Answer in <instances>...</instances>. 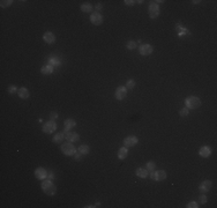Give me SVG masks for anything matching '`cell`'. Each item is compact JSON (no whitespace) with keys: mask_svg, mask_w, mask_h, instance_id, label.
I'll list each match as a JSON object with an SVG mask.
<instances>
[{"mask_svg":"<svg viewBox=\"0 0 217 208\" xmlns=\"http://www.w3.org/2000/svg\"><path fill=\"white\" fill-rule=\"evenodd\" d=\"M42 190L45 194L47 195H54L57 192V187L55 185L50 181V179H44L42 183Z\"/></svg>","mask_w":217,"mask_h":208,"instance_id":"1","label":"cell"},{"mask_svg":"<svg viewBox=\"0 0 217 208\" xmlns=\"http://www.w3.org/2000/svg\"><path fill=\"white\" fill-rule=\"evenodd\" d=\"M185 104H186V108L187 109H198L199 106H201V100L196 96H191V97H187L185 101Z\"/></svg>","mask_w":217,"mask_h":208,"instance_id":"2","label":"cell"},{"mask_svg":"<svg viewBox=\"0 0 217 208\" xmlns=\"http://www.w3.org/2000/svg\"><path fill=\"white\" fill-rule=\"evenodd\" d=\"M61 152H63L66 156H72L76 153V148L72 144V142H66L61 144Z\"/></svg>","mask_w":217,"mask_h":208,"instance_id":"3","label":"cell"},{"mask_svg":"<svg viewBox=\"0 0 217 208\" xmlns=\"http://www.w3.org/2000/svg\"><path fill=\"white\" fill-rule=\"evenodd\" d=\"M150 177L152 181L156 182H162L166 178V172L164 170H158V171H151L150 172Z\"/></svg>","mask_w":217,"mask_h":208,"instance_id":"4","label":"cell"},{"mask_svg":"<svg viewBox=\"0 0 217 208\" xmlns=\"http://www.w3.org/2000/svg\"><path fill=\"white\" fill-rule=\"evenodd\" d=\"M158 15H160V6L155 1H151V4L149 5V16L151 19H156Z\"/></svg>","mask_w":217,"mask_h":208,"instance_id":"5","label":"cell"},{"mask_svg":"<svg viewBox=\"0 0 217 208\" xmlns=\"http://www.w3.org/2000/svg\"><path fill=\"white\" fill-rule=\"evenodd\" d=\"M127 95V89L126 87H118L116 89V93H114V97L118 100V101H121L126 97Z\"/></svg>","mask_w":217,"mask_h":208,"instance_id":"6","label":"cell"},{"mask_svg":"<svg viewBox=\"0 0 217 208\" xmlns=\"http://www.w3.org/2000/svg\"><path fill=\"white\" fill-rule=\"evenodd\" d=\"M90 22L92 24H95V25H101L103 23V16L99 13H97V12L91 13V15H90Z\"/></svg>","mask_w":217,"mask_h":208,"instance_id":"7","label":"cell"},{"mask_svg":"<svg viewBox=\"0 0 217 208\" xmlns=\"http://www.w3.org/2000/svg\"><path fill=\"white\" fill-rule=\"evenodd\" d=\"M55 130H57V124L54 123V120H50V122L45 123L44 126H43V132H45L47 134L53 133Z\"/></svg>","mask_w":217,"mask_h":208,"instance_id":"8","label":"cell"},{"mask_svg":"<svg viewBox=\"0 0 217 208\" xmlns=\"http://www.w3.org/2000/svg\"><path fill=\"white\" fill-rule=\"evenodd\" d=\"M64 135H65V138L68 140V141H71V142H76V141H79V134L77 133H75V132H69L68 130H64Z\"/></svg>","mask_w":217,"mask_h":208,"instance_id":"9","label":"cell"},{"mask_svg":"<svg viewBox=\"0 0 217 208\" xmlns=\"http://www.w3.org/2000/svg\"><path fill=\"white\" fill-rule=\"evenodd\" d=\"M139 51H140V54H142V56H150L154 51V47L150 44H142L140 46Z\"/></svg>","mask_w":217,"mask_h":208,"instance_id":"10","label":"cell"},{"mask_svg":"<svg viewBox=\"0 0 217 208\" xmlns=\"http://www.w3.org/2000/svg\"><path fill=\"white\" fill-rule=\"evenodd\" d=\"M138 142H139V140H138V138L134 136V135H131V136H127V138L124 139V146L127 147V148H128V147H134Z\"/></svg>","mask_w":217,"mask_h":208,"instance_id":"11","label":"cell"},{"mask_svg":"<svg viewBox=\"0 0 217 208\" xmlns=\"http://www.w3.org/2000/svg\"><path fill=\"white\" fill-rule=\"evenodd\" d=\"M35 176H36L37 179L44 181V179H46V178H47V172H46V170L44 168H38L35 171Z\"/></svg>","mask_w":217,"mask_h":208,"instance_id":"12","label":"cell"},{"mask_svg":"<svg viewBox=\"0 0 217 208\" xmlns=\"http://www.w3.org/2000/svg\"><path fill=\"white\" fill-rule=\"evenodd\" d=\"M43 39H44V42L47 43V44H53V43L55 42V36H54L53 33L46 31V33L43 35Z\"/></svg>","mask_w":217,"mask_h":208,"instance_id":"13","label":"cell"},{"mask_svg":"<svg viewBox=\"0 0 217 208\" xmlns=\"http://www.w3.org/2000/svg\"><path fill=\"white\" fill-rule=\"evenodd\" d=\"M199 155L201 157H209L211 155V149H210V147L208 146H203L200 148V150H199Z\"/></svg>","mask_w":217,"mask_h":208,"instance_id":"14","label":"cell"},{"mask_svg":"<svg viewBox=\"0 0 217 208\" xmlns=\"http://www.w3.org/2000/svg\"><path fill=\"white\" fill-rule=\"evenodd\" d=\"M211 182L210 181H204L201 185H200V191L202 192V193H206V192H209L210 191V189H211Z\"/></svg>","mask_w":217,"mask_h":208,"instance_id":"15","label":"cell"},{"mask_svg":"<svg viewBox=\"0 0 217 208\" xmlns=\"http://www.w3.org/2000/svg\"><path fill=\"white\" fill-rule=\"evenodd\" d=\"M17 95H19V97H21V98H23V100H25V98H28L29 97V90L27 88H20L19 90H17Z\"/></svg>","mask_w":217,"mask_h":208,"instance_id":"16","label":"cell"},{"mask_svg":"<svg viewBox=\"0 0 217 208\" xmlns=\"http://www.w3.org/2000/svg\"><path fill=\"white\" fill-rule=\"evenodd\" d=\"M127 155H128V149H127V147H122V148H120L119 152H118V157H119L120 160H125V159L127 157Z\"/></svg>","mask_w":217,"mask_h":208,"instance_id":"17","label":"cell"},{"mask_svg":"<svg viewBox=\"0 0 217 208\" xmlns=\"http://www.w3.org/2000/svg\"><path fill=\"white\" fill-rule=\"evenodd\" d=\"M148 175H149V171H148L146 168H139V169L136 170V176H138L139 178H147Z\"/></svg>","mask_w":217,"mask_h":208,"instance_id":"18","label":"cell"},{"mask_svg":"<svg viewBox=\"0 0 217 208\" xmlns=\"http://www.w3.org/2000/svg\"><path fill=\"white\" fill-rule=\"evenodd\" d=\"M77 152L81 153L82 155H88V154L90 153V148H89L88 144H81V146L79 147V150H77Z\"/></svg>","mask_w":217,"mask_h":208,"instance_id":"19","label":"cell"},{"mask_svg":"<svg viewBox=\"0 0 217 208\" xmlns=\"http://www.w3.org/2000/svg\"><path fill=\"white\" fill-rule=\"evenodd\" d=\"M41 72H42V74L49 75V74L53 73V66H51V65H46V66H43V67L41 68Z\"/></svg>","mask_w":217,"mask_h":208,"instance_id":"20","label":"cell"},{"mask_svg":"<svg viewBox=\"0 0 217 208\" xmlns=\"http://www.w3.org/2000/svg\"><path fill=\"white\" fill-rule=\"evenodd\" d=\"M64 125H65V130H68V131H69L72 127H74V126L76 125V123H75L74 119H66L65 123H64Z\"/></svg>","mask_w":217,"mask_h":208,"instance_id":"21","label":"cell"},{"mask_svg":"<svg viewBox=\"0 0 217 208\" xmlns=\"http://www.w3.org/2000/svg\"><path fill=\"white\" fill-rule=\"evenodd\" d=\"M64 138H65L64 133H57L53 136V142L54 143H61V142H63V140H64Z\"/></svg>","mask_w":217,"mask_h":208,"instance_id":"22","label":"cell"},{"mask_svg":"<svg viewBox=\"0 0 217 208\" xmlns=\"http://www.w3.org/2000/svg\"><path fill=\"white\" fill-rule=\"evenodd\" d=\"M91 9H92L91 4L85 3V4H82V5H81V11H82V12H84V13H90V12H91Z\"/></svg>","mask_w":217,"mask_h":208,"instance_id":"23","label":"cell"},{"mask_svg":"<svg viewBox=\"0 0 217 208\" xmlns=\"http://www.w3.org/2000/svg\"><path fill=\"white\" fill-rule=\"evenodd\" d=\"M12 0H1L0 1V6H1L3 8H7V7H9L11 5H12Z\"/></svg>","mask_w":217,"mask_h":208,"instance_id":"24","label":"cell"},{"mask_svg":"<svg viewBox=\"0 0 217 208\" xmlns=\"http://www.w3.org/2000/svg\"><path fill=\"white\" fill-rule=\"evenodd\" d=\"M146 169H147L148 171H150V172H151V171H155V169H156V164H155L154 162H148Z\"/></svg>","mask_w":217,"mask_h":208,"instance_id":"25","label":"cell"},{"mask_svg":"<svg viewBox=\"0 0 217 208\" xmlns=\"http://www.w3.org/2000/svg\"><path fill=\"white\" fill-rule=\"evenodd\" d=\"M126 47H127L128 50H134V49H136V43H135L134 41H130V42H127Z\"/></svg>","mask_w":217,"mask_h":208,"instance_id":"26","label":"cell"},{"mask_svg":"<svg viewBox=\"0 0 217 208\" xmlns=\"http://www.w3.org/2000/svg\"><path fill=\"white\" fill-rule=\"evenodd\" d=\"M135 86V81L134 80H128L126 83V89H133Z\"/></svg>","mask_w":217,"mask_h":208,"instance_id":"27","label":"cell"},{"mask_svg":"<svg viewBox=\"0 0 217 208\" xmlns=\"http://www.w3.org/2000/svg\"><path fill=\"white\" fill-rule=\"evenodd\" d=\"M16 90H17L16 86H9V87H8V89H7V92H8L9 94H15V93H16Z\"/></svg>","mask_w":217,"mask_h":208,"instance_id":"28","label":"cell"},{"mask_svg":"<svg viewBox=\"0 0 217 208\" xmlns=\"http://www.w3.org/2000/svg\"><path fill=\"white\" fill-rule=\"evenodd\" d=\"M179 114L181 116V117H186L188 114V109L187 108H184V109H181L180 111H179Z\"/></svg>","mask_w":217,"mask_h":208,"instance_id":"29","label":"cell"},{"mask_svg":"<svg viewBox=\"0 0 217 208\" xmlns=\"http://www.w3.org/2000/svg\"><path fill=\"white\" fill-rule=\"evenodd\" d=\"M206 202H207V197H206L204 194H201V195L199 197V203L203 205V203H206Z\"/></svg>","mask_w":217,"mask_h":208,"instance_id":"30","label":"cell"},{"mask_svg":"<svg viewBox=\"0 0 217 208\" xmlns=\"http://www.w3.org/2000/svg\"><path fill=\"white\" fill-rule=\"evenodd\" d=\"M50 64H51V66L54 67V66H59V65H60V62L53 58V59H50Z\"/></svg>","mask_w":217,"mask_h":208,"instance_id":"31","label":"cell"},{"mask_svg":"<svg viewBox=\"0 0 217 208\" xmlns=\"http://www.w3.org/2000/svg\"><path fill=\"white\" fill-rule=\"evenodd\" d=\"M199 206H198V202H195V201H191V202H188V205H187V208H198Z\"/></svg>","mask_w":217,"mask_h":208,"instance_id":"32","label":"cell"},{"mask_svg":"<svg viewBox=\"0 0 217 208\" xmlns=\"http://www.w3.org/2000/svg\"><path fill=\"white\" fill-rule=\"evenodd\" d=\"M74 157H75V160H76V161H81V160H82V154L77 152V153H75V154H74Z\"/></svg>","mask_w":217,"mask_h":208,"instance_id":"33","label":"cell"},{"mask_svg":"<svg viewBox=\"0 0 217 208\" xmlns=\"http://www.w3.org/2000/svg\"><path fill=\"white\" fill-rule=\"evenodd\" d=\"M50 118H51V120H55L57 118H58L57 112H51V113H50Z\"/></svg>","mask_w":217,"mask_h":208,"instance_id":"34","label":"cell"},{"mask_svg":"<svg viewBox=\"0 0 217 208\" xmlns=\"http://www.w3.org/2000/svg\"><path fill=\"white\" fill-rule=\"evenodd\" d=\"M125 4L127 6H133L135 4V1H134V0H125Z\"/></svg>","mask_w":217,"mask_h":208,"instance_id":"35","label":"cell"},{"mask_svg":"<svg viewBox=\"0 0 217 208\" xmlns=\"http://www.w3.org/2000/svg\"><path fill=\"white\" fill-rule=\"evenodd\" d=\"M47 178H49L50 181H51V179H53V178H54V175H53V172H49V173H47Z\"/></svg>","mask_w":217,"mask_h":208,"instance_id":"36","label":"cell"},{"mask_svg":"<svg viewBox=\"0 0 217 208\" xmlns=\"http://www.w3.org/2000/svg\"><path fill=\"white\" fill-rule=\"evenodd\" d=\"M96 9H97V11H101V9H102V5H101V4H97V5H96Z\"/></svg>","mask_w":217,"mask_h":208,"instance_id":"37","label":"cell"}]
</instances>
